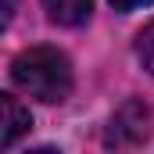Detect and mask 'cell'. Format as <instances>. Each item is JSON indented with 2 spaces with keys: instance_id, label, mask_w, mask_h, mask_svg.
Segmentation results:
<instances>
[{
  "instance_id": "3",
  "label": "cell",
  "mask_w": 154,
  "mask_h": 154,
  "mask_svg": "<svg viewBox=\"0 0 154 154\" xmlns=\"http://www.w3.org/2000/svg\"><path fill=\"white\" fill-rule=\"evenodd\" d=\"M32 129V115L29 108L14 97V93H0V147L11 151L18 143V136H25Z\"/></svg>"
},
{
  "instance_id": "1",
  "label": "cell",
  "mask_w": 154,
  "mask_h": 154,
  "mask_svg": "<svg viewBox=\"0 0 154 154\" xmlns=\"http://www.w3.org/2000/svg\"><path fill=\"white\" fill-rule=\"evenodd\" d=\"M11 82L43 104H61L72 93V61L57 47H29L11 61Z\"/></svg>"
},
{
  "instance_id": "2",
  "label": "cell",
  "mask_w": 154,
  "mask_h": 154,
  "mask_svg": "<svg viewBox=\"0 0 154 154\" xmlns=\"http://www.w3.org/2000/svg\"><path fill=\"white\" fill-rule=\"evenodd\" d=\"M151 136V111L140 104V100H129L122 104L104 133V143L108 147H136Z\"/></svg>"
},
{
  "instance_id": "6",
  "label": "cell",
  "mask_w": 154,
  "mask_h": 154,
  "mask_svg": "<svg viewBox=\"0 0 154 154\" xmlns=\"http://www.w3.org/2000/svg\"><path fill=\"white\" fill-rule=\"evenodd\" d=\"M111 4H115V11H133V7H143L151 0H111Z\"/></svg>"
},
{
  "instance_id": "7",
  "label": "cell",
  "mask_w": 154,
  "mask_h": 154,
  "mask_svg": "<svg viewBox=\"0 0 154 154\" xmlns=\"http://www.w3.org/2000/svg\"><path fill=\"white\" fill-rule=\"evenodd\" d=\"M14 18V0H4V25H11Z\"/></svg>"
},
{
  "instance_id": "5",
  "label": "cell",
  "mask_w": 154,
  "mask_h": 154,
  "mask_svg": "<svg viewBox=\"0 0 154 154\" xmlns=\"http://www.w3.org/2000/svg\"><path fill=\"white\" fill-rule=\"evenodd\" d=\"M136 57H140V65L154 75V22L136 36Z\"/></svg>"
},
{
  "instance_id": "4",
  "label": "cell",
  "mask_w": 154,
  "mask_h": 154,
  "mask_svg": "<svg viewBox=\"0 0 154 154\" xmlns=\"http://www.w3.org/2000/svg\"><path fill=\"white\" fill-rule=\"evenodd\" d=\"M43 7H47V18L57 25H82L90 18L93 0H43Z\"/></svg>"
}]
</instances>
